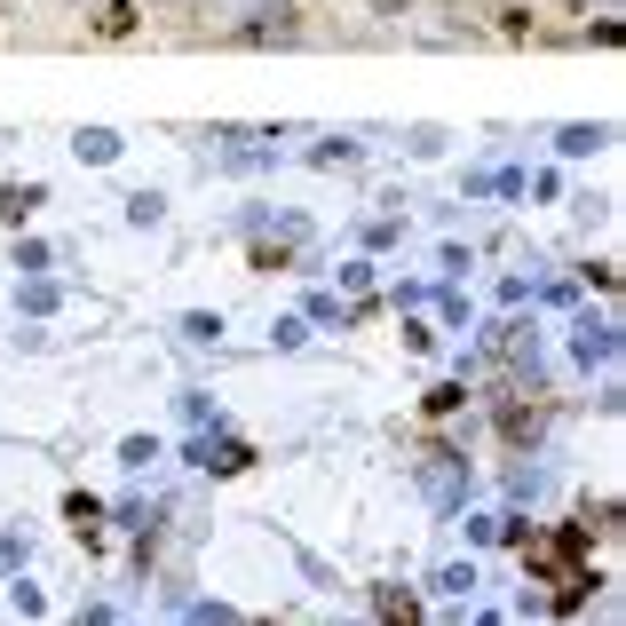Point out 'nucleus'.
<instances>
[{"mask_svg": "<svg viewBox=\"0 0 626 626\" xmlns=\"http://www.w3.org/2000/svg\"><path fill=\"white\" fill-rule=\"evenodd\" d=\"M64 516H72V531H80V539H104V508H96L88 492H72V500H64Z\"/></svg>", "mask_w": 626, "mask_h": 626, "instance_id": "nucleus-2", "label": "nucleus"}, {"mask_svg": "<svg viewBox=\"0 0 626 626\" xmlns=\"http://www.w3.org/2000/svg\"><path fill=\"white\" fill-rule=\"evenodd\" d=\"M381 619H389V626H413V619H420V603L405 595V587H381Z\"/></svg>", "mask_w": 626, "mask_h": 626, "instance_id": "nucleus-3", "label": "nucleus"}, {"mask_svg": "<svg viewBox=\"0 0 626 626\" xmlns=\"http://www.w3.org/2000/svg\"><path fill=\"white\" fill-rule=\"evenodd\" d=\"M579 547H587V531H579V523H563V531H547V539H531V571H539V579H571V563H579Z\"/></svg>", "mask_w": 626, "mask_h": 626, "instance_id": "nucleus-1", "label": "nucleus"}, {"mask_svg": "<svg viewBox=\"0 0 626 626\" xmlns=\"http://www.w3.org/2000/svg\"><path fill=\"white\" fill-rule=\"evenodd\" d=\"M373 8H381V16H397V8H405V0H373Z\"/></svg>", "mask_w": 626, "mask_h": 626, "instance_id": "nucleus-6", "label": "nucleus"}, {"mask_svg": "<svg viewBox=\"0 0 626 626\" xmlns=\"http://www.w3.org/2000/svg\"><path fill=\"white\" fill-rule=\"evenodd\" d=\"M16 555H24V547H16V539H0V571H8V563H16Z\"/></svg>", "mask_w": 626, "mask_h": 626, "instance_id": "nucleus-5", "label": "nucleus"}, {"mask_svg": "<svg viewBox=\"0 0 626 626\" xmlns=\"http://www.w3.org/2000/svg\"><path fill=\"white\" fill-rule=\"evenodd\" d=\"M96 32H104V40H119V32H135V8H127V0H104V16H96Z\"/></svg>", "mask_w": 626, "mask_h": 626, "instance_id": "nucleus-4", "label": "nucleus"}]
</instances>
